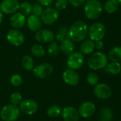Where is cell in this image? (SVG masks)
Here are the masks:
<instances>
[{"label": "cell", "instance_id": "8d00e7d4", "mask_svg": "<svg viewBox=\"0 0 121 121\" xmlns=\"http://www.w3.org/2000/svg\"><path fill=\"white\" fill-rule=\"evenodd\" d=\"M95 48H96L97 50H102L104 48V43L102 40H98V41H95Z\"/></svg>", "mask_w": 121, "mask_h": 121}, {"label": "cell", "instance_id": "2e32d148", "mask_svg": "<svg viewBox=\"0 0 121 121\" xmlns=\"http://www.w3.org/2000/svg\"><path fill=\"white\" fill-rule=\"evenodd\" d=\"M62 116L65 121H78L79 113L78 110L72 106L65 107L62 111Z\"/></svg>", "mask_w": 121, "mask_h": 121}, {"label": "cell", "instance_id": "484cf974", "mask_svg": "<svg viewBox=\"0 0 121 121\" xmlns=\"http://www.w3.org/2000/svg\"><path fill=\"white\" fill-rule=\"evenodd\" d=\"M107 70L112 74H118L121 71V65L118 62H111L107 65Z\"/></svg>", "mask_w": 121, "mask_h": 121}, {"label": "cell", "instance_id": "d6a6232c", "mask_svg": "<svg viewBox=\"0 0 121 121\" xmlns=\"http://www.w3.org/2000/svg\"><path fill=\"white\" fill-rule=\"evenodd\" d=\"M43 8L42 5L40 4H35L33 5V11H32V14L37 16H40L43 12Z\"/></svg>", "mask_w": 121, "mask_h": 121}, {"label": "cell", "instance_id": "f546056e", "mask_svg": "<svg viewBox=\"0 0 121 121\" xmlns=\"http://www.w3.org/2000/svg\"><path fill=\"white\" fill-rule=\"evenodd\" d=\"M10 101L12 105L18 106L23 101V96L19 92H13L10 96Z\"/></svg>", "mask_w": 121, "mask_h": 121}, {"label": "cell", "instance_id": "83f0119b", "mask_svg": "<svg viewBox=\"0 0 121 121\" xmlns=\"http://www.w3.org/2000/svg\"><path fill=\"white\" fill-rule=\"evenodd\" d=\"M31 53L35 57H43L45 55V50L40 44H35L31 47Z\"/></svg>", "mask_w": 121, "mask_h": 121}, {"label": "cell", "instance_id": "603a6c76", "mask_svg": "<svg viewBox=\"0 0 121 121\" xmlns=\"http://www.w3.org/2000/svg\"><path fill=\"white\" fill-rule=\"evenodd\" d=\"M119 6L118 2L117 0H107L104 4V9L108 13H115Z\"/></svg>", "mask_w": 121, "mask_h": 121}, {"label": "cell", "instance_id": "f35d334b", "mask_svg": "<svg viewBox=\"0 0 121 121\" xmlns=\"http://www.w3.org/2000/svg\"><path fill=\"white\" fill-rule=\"evenodd\" d=\"M56 38H57V41L62 43V42L64 41L65 39L68 38V37H67L66 35H63V34H62V33H57V35H56Z\"/></svg>", "mask_w": 121, "mask_h": 121}, {"label": "cell", "instance_id": "44dd1931", "mask_svg": "<svg viewBox=\"0 0 121 121\" xmlns=\"http://www.w3.org/2000/svg\"><path fill=\"white\" fill-rule=\"evenodd\" d=\"M107 57L111 62H120L121 61V47L116 46L113 48L108 52Z\"/></svg>", "mask_w": 121, "mask_h": 121}, {"label": "cell", "instance_id": "5b68a950", "mask_svg": "<svg viewBox=\"0 0 121 121\" xmlns=\"http://www.w3.org/2000/svg\"><path fill=\"white\" fill-rule=\"evenodd\" d=\"M106 27L101 23H94L88 28V35L93 41L101 40L106 35Z\"/></svg>", "mask_w": 121, "mask_h": 121}, {"label": "cell", "instance_id": "60d3db41", "mask_svg": "<svg viewBox=\"0 0 121 121\" xmlns=\"http://www.w3.org/2000/svg\"><path fill=\"white\" fill-rule=\"evenodd\" d=\"M117 1H118V2L119 6H121V0H117Z\"/></svg>", "mask_w": 121, "mask_h": 121}, {"label": "cell", "instance_id": "ffe728a7", "mask_svg": "<svg viewBox=\"0 0 121 121\" xmlns=\"http://www.w3.org/2000/svg\"><path fill=\"white\" fill-rule=\"evenodd\" d=\"M95 50V43L91 39L83 40L80 46V50L82 54L89 55L92 53Z\"/></svg>", "mask_w": 121, "mask_h": 121}, {"label": "cell", "instance_id": "9c48e42d", "mask_svg": "<svg viewBox=\"0 0 121 121\" xmlns=\"http://www.w3.org/2000/svg\"><path fill=\"white\" fill-rule=\"evenodd\" d=\"M33 72L36 77L45 79L52 74L53 72V67L49 63H43L34 67Z\"/></svg>", "mask_w": 121, "mask_h": 121}, {"label": "cell", "instance_id": "1f68e13d", "mask_svg": "<svg viewBox=\"0 0 121 121\" xmlns=\"http://www.w3.org/2000/svg\"><path fill=\"white\" fill-rule=\"evenodd\" d=\"M11 84L14 86H19L23 83V79L19 74H13L11 79H10Z\"/></svg>", "mask_w": 121, "mask_h": 121}, {"label": "cell", "instance_id": "f1b7e54d", "mask_svg": "<svg viewBox=\"0 0 121 121\" xmlns=\"http://www.w3.org/2000/svg\"><path fill=\"white\" fill-rule=\"evenodd\" d=\"M59 50H60V46L56 42L52 41L50 43L48 47V53L50 56H52V57L56 56L59 53Z\"/></svg>", "mask_w": 121, "mask_h": 121}, {"label": "cell", "instance_id": "ba28073f", "mask_svg": "<svg viewBox=\"0 0 121 121\" xmlns=\"http://www.w3.org/2000/svg\"><path fill=\"white\" fill-rule=\"evenodd\" d=\"M8 42L13 46H21L25 40L24 35L18 29L10 30L6 35Z\"/></svg>", "mask_w": 121, "mask_h": 121}, {"label": "cell", "instance_id": "74e56055", "mask_svg": "<svg viewBox=\"0 0 121 121\" xmlns=\"http://www.w3.org/2000/svg\"><path fill=\"white\" fill-rule=\"evenodd\" d=\"M58 33H60L65 35H66L67 37H68V30L67 29V28L65 26H60L58 29Z\"/></svg>", "mask_w": 121, "mask_h": 121}, {"label": "cell", "instance_id": "3957f363", "mask_svg": "<svg viewBox=\"0 0 121 121\" xmlns=\"http://www.w3.org/2000/svg\"><path fill=\"white\" fill-rule=\"evenodd\" d=\"M108 57L101 52H97L91 55L88 60V66L94 70L105 68L108 65Z\"/></svg>", "mask_w": 121, "mask_h": 121}, {"label": "cell", "instance_id": "cb8c5ba5", "mask_svg": "<svg viewBox=\"0 0 121 121\" xmlns=\"http://www.w3.org/2000/svg\"><path fill=\"white\" fill-rule=\"evenodd\" d=\"M18 10L24 16H30L32 14L33 5L28 1H23L21 4H20Z\"/></svg>", "mask_w": 121, "mask_h": 121}, {"label": "cell", "instance_id": "7a4b0ae2", "mask_svg": "<svg viewBox=\"0 0 121 121\" xmlns=\"http://www.w3.org/2000/svg\"><path fill=\"white\" fill-rule=\"evenodd\" d=\"M84 15L89 20H96L102 14L104 6L99 0H86L84 4Z\"/></svg>", "mask_w": 121, "mask_h": 121}, {"label": "cell", "instance_id": "5bb4252c", "mask_svg": "<svg viewBox=\"0 0 121 121\" xmlns=\"http://www.w3.org/2000/svg\"><path fill=\"white\" fill-rule=\"evenodd\" d=\"M96 111V106L91 101H85L79 107L78 111L79 116H82L84 118H90L94 115Z\"/></svg>", "mask_w": 121, "mask_h": 121}, {"label": "cell", "instance_id": "6da1fadb", "mask_svg": "<svg viewBox=\"0 0 121 121\" xmlns=\"http://www.w3.org/2000/svg\"><path fill=\"white\" fill-rule=\"evenodd\" d=\"M88 26L84 21H77L68 30V38L73 42H81L88 35Z\"/></svg>", "mask_w": 121, "mask_h": 121}, {"label": "cell", "instance_id": "836d02e7", "mask_svg": "<svg viewBox=\"0 0 121 121\" xmlns=\"http://www.w3.org/2000/svg\"><path fill=\"white\" fill-rule=\"evenodd\" d=\"M68 5V0H57L55 2V9L58 11L64 10Z\"/></svg>", "mask_w": 121, "mask_h": 121}, {"label": "cell", "instance_id": "ac0fdd59", "mask_svg": "<svg viewBox=\"0 0 121 121\" xmlns=\"http://www.w3.org/2000/svg\"><path fill=\"white\" fill-rule=\"evenodd\" d=\"M42 21L39 16L31 14L26 18V24L28 29L33 32H37L41 29Z\"/></svg>", "mask_w": 121, "mask_h": 121}, {"label": "cell", "instance_id": "d4e9b609", "mask_svg": "<svg viewBox=\"0 0 121 121\" xmlns=\"http://www.w3.org/2000/svg\"><path fill=\"white\" fill-rule=\"evenodd\" d=\"M22 66L27 71H32L34 69V60L29 55H25L22 58Z\"/></svg>", "mask_w": 121, "mask_h": 121}, {"label": "cell", "instance_id": "7402d4cb", "mask_svg": "<svg viewBox=\"0 0 121 121\" xmlns=\"http://www.w3.org/2000/svg\"><path fill=\"white\" fill-rule=\"evenodd\" d=\"M113 112L108 107L103 108L99 115V121H111L113 119Z\"/></svg>", "mask_w": 121, "mask_h": 121}, {"label": "cell", "instance_id": "277c9868", "mask_svg": "<svg viewBox=\"0 0 121 121\" xmlns=\"http://www.w3.org/2000/svg\"><path fill=\"white\" fill-rule=\"evenodd\" d=\"M20 112V108L17 106L9 104L1 108L0 116L4 121H15L18 118Z\"/></svg>", "mask_w": 121, "mask_h": 121}, {"label": "cell", "instance_id": "8992f818", "mask_svg": "<svg viewBox=\"0 0 121 121\" xmlns=\"http://www.w3.org/2000/svg\"><path fill=\"white\" fill-rule=\"evenodd\" d=\"M59 18V11L53 7H47L43 10L40 19L45 25H51L57 21Z\"/></svg>", "mask_w": 121, "mask_h": 121}, {"label": "cell", "instance_id": "4316f807", "mask_svg": "<svg viewBox=\"0 0 121 121\" xmlns=\"http://www.w3.org/2000/svg\"><path fill=\"white\" fill-rule=\"evenodd\" d=\"M62 113V109L59 106L53 105L47 110V114L50 118H57Z\"/></svg>", "mask_w": 121, "mask_h": 121}, {"label": "cell", "instance_id": "8fae6325", "mask_svg": "<svg viewBox=\"0 0 121 121\" xmlns=\"http://www.w3.org/2000/svg\"><path fill=\"white\" fill-rule=\"evenodd\" d=\"M19 108L23 113L30 116L37 112L38 109V105L34 100L26 99L21 103Z\"/></svg>", "mask_w": 121, "mask_h": 121}, {"label": "cell", "instance_id": "e575fe53", "mask_svg": "<svg viewBox=\"0 0 121 121\" xmlns=\"http://www.w3.org/2000/svg\"><path fill=\"white\" fill-rule=\"evenodd\" d=\"M86 0H68V2L74 7H80L86 3Z\"/></svg>", "mask_w": 121, "mask_h": 121}, {"label": "cell", "instance_id": "30bf717a", "mask_svg": "<svg viewBox=\"0 0 121 121\" xmlns=\"http://www.w3.org/2000/svg\"><path fill=\"white\" fill-rule=\"evenodd\" d=\"M18 0H2L0 4V10L6 14H13L19 9Z\"/></svg>", "mask_w": 121, "mask_h": 121}, {"label": "cell", "instance_id": "7c38bea8", "mask_svg": "<svg viewBox=\"0 0 121 121\" xmlns=\"http://www.w3.org/2000/svg\"><path fill=\"white\" fill-rule=\"evenodd\" d=\"M95 96L101 99H108L112 95V90L109 86L106 84H98L94 89Z\"/></svg>", "mask_w": 121, "mask_h": 121}, {"label": "cell", "instance_id": "d590c367", "mask_svg": "<svg viewBox=\"0 0 121 121\" xmlns=\"http://www.w3.org/2000/svg\"><path fill=\"white\" fill-rule=\"evenodd\" d=\"M38 1L42 6H44L46 7H50V5L52 4L53 0H38Z\"/></svg>", "mask_w": 121, "mask_h": 121}, {"label": "cell", "instance_id": "4fadbf2b", "mask_svg": "<svg viewBox=\"0 0 121 121\" xmlns=\"http://www.w3.org/2000/svg\"><path fill=\"white\" fill-rule=\"evenodd\" d=\"M55 38L54 33L48 29H40L36 32L35 38V40L42 44L50 43L52 42Z\"/></svg>", "mask_w": 121, "mask_h": 121}, {"label": "cell", "instance_id": "52a82bcc", "mask_svg": "<svg viewBox=\"0 0 121 121\" xmlns=\"http://www.w3.org/2000/svg\"><path fill=\"white\" fill-rule=\"evenodd\" d=\"M84 62V57L82 52H73L69 55L67 65L69 69L77 70L82 67Z\"/></svg>", "mask_w": 121, "mask_h": 121}, {"label": "cell", "instance_id": "9a60e30c", "mask_svg": "<svg viewBox=\"0 0 121 121\" xmlns=\"http://www.w3.org/2000/svg\"><path fill=\"white\" fill-rule=\"evenodd\" d=\"M64 82L70 86H76L79 82V77L75 70L67 69L62 74Z\"/></svg>", "mask_w": 121, "mask_h": 121}, {"label": "cell", "instance_id": "ab89813d", "mask_svg": "<svg viewBox=\"0 0 121 121\" xmlns=\"http://www.w3.org/2000/svg\"><path fill=\"white\" fill-rule=\"evenodd\" d=\"M2 20H3V13H2V11L0 10V24H1V23L2 22Z\"/></svg>", "mask_w": 121, "mask_h": 121}, {"label": "cell", "instance_id": "e0dca14e", "mask_svg": "<svg viewBox=\"0 0 121 121\" xmlns=\"http://www.w3.org/2000/svg\"><path fill=\"white\" fill-rule=\"evenodd\" d=\"M26 23V16L21 12H16L13 13L10 18V24L14 29H20L23 28Z\"/></svg>", "mask_w": 121, "mask_h": 121}, {"label": "cell", "instance_id": "d6986e66", "mask_svg": "<svg viewBox=\"0 0 121 121\" xmlns=\"http://www.w3.org/2000/svg\"><path fill=\"white\" fill-rule=\"evenodd\" d=\"M60 50L65 55H70L75 50V45L74 42L69 38L62 41L60 45Z\"/></svg>", "mask_w": 121, "mask_h": 121}, {"label": "cell", "instance_id": "4dcf8cb0", "mask_svg": "<svg viewBox=\"0 0 121 121\" xmlns=\"http://www.w3.org/2000/svg\"><path fill=\"white\" fill-rule=\"evenodd\" d=\"M86 80H87V82L89 83V84H90L91 86H96L99 84V77L97 74H96L94 72H90L87 75Z\"/></svg>", "mask_w": 121, "mask_h": 121}]
</instances>
